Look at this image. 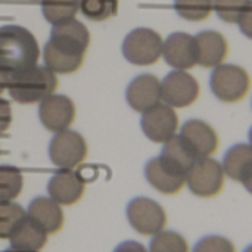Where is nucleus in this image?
<instances>
[{"label":"nucleus","mask_w":252,"mask_h":252,"mask_svg":"<svg viewBox=\"0 0 252 252\" xmlns=\"http://www.w3.org/2000/svg\"><path fill=\"white\" fill-rule=\"evenodd\" d=\"M38 118L49 131L66 130L75 118L74 102L65 94H50L40 102Z\"/></svg>","instance_id":"nucleus-13"},{"label":"nucleus","mask_w":252,"mask_h":252,"mask_svg":"<svg viewBox=\"0 0 252 252\" xmlns=\"http://www.w3.org/2000/svg\"><path fill=\"white\" fill-rule=\"evenodd\" d=\"M242 185H244V188H245V189H247V190H248V192L252 195V170H251V173L247 176V179L242 182Z\"/></svg>","instance_id":"nucleus-33"},{"label":"nucleus","mask_w":252,"mask_h":252,"mask_svg":"<svg viewBox=\"0 0 252 252\" xmlns=\"http://www.w3.org/2000/svg\"><path fill=\"white\" fill-rule=\"evenodd\" d=\"M174 9L183 19L195 22L207 19L214 10L213 0H174Z\"/></svg>","instance_id":"nucleus-24"},{"label":"nucleus","mask_w":252,"mask_h":252,"mask_svg":"<svg viewBox=\"0 0 252 252\" xmlns=\"http://www.w3.org/2000/svg\"><path fill=\"white\" fill-rule=\"evenodd\" d=\"M179 137L196 159L213 157L220 143L216 130L202 120L186 121L180 128Z\"/></svg>","instance_id":"nucleus-12"},{"label":"nucleus","mask_w":252,"mask_h":252,"mask_svg":"<svg viewBox=\"0 0 252 252\" xmlns=\"http://www.w3.org/2000/svg\"><path fill=\"white\" fill-rule=\"evenodd\" d=\"M162 37L151 28H134L123 41L124 58L134 65H152L162 56Z\"/></svg>","instance_id":"nucleus-6"},{"label":"nucleus","mask_w":252,"mask_h":252,"mask_svg":"<svg viewBox=\"0 0 252 252\" xmlns=\"http://www.w3.org/2000/svg\"><path fill=\"white\" fill-rule=\"evenodd\" d=\"M114 252H149L142 244L136 242V241H126L123 244H120Z\"/></svg>","instance_id":"nucleus-31"},{"label":"nucleus","mask_w":252,"mask_h":252,"mask_svg":"<svg viewBox=\"0 0 252 252\" xmlns=\"http://www.w3.org/2000/svg\"><path fill=\"white\" fill-rule=\"evenodd\" d=\"M126 99L136 112H146L162 100L161 81L154 74H140L130 81L126 90Z\"/></svg>","instance_id":"nucleus-14"},{"label":"nucleus","mask_w":252,"mask_h":252,"mask_svg":"<svg viewBox=\"0 0 252 252\" xmlns=\"http://www.w3.org/2000/svg\"><path fill=\"white\" fill-rule=\"evenodd\" d=\"M162 100L173 108H188L199 96V83L188 71L174 69L161 81Z\"/></svg>","instance_id":"nucleus-10"},{"label":"nucleus","mask_w":252,"mask_h":252,"mask_svg":"<svg viewBox=\"0 0 252 252\" xmlns=\"http://www.w3.org/2000/svg\"><path fill=\"white\" fill-rule=\"evenodd\" d=\"M224 170L221 162L208 157L196 159L186 174V186L199 198H214L224 186Z\"/></svg>","instance_id":"nucleus-5"},{"label":"nucleus","mask_w":252,"mask_h":252,"mask_svg":"<svg viewBox=\"0 0 252 252\" xmlns=\"http://www.w3.org/2000/svg\"><path fill=\"white\" fill-rule=\"evenodd\" d=\"M145 136L154 143H165L177 134L179 117L173 106L158 103L142 114L140 120Z\"/></svg>","instance_id":"nucleus-9"},{"label":"nucleus","mask_w":252,"mask_h":252,"mask_svg":"<svg viewBox=\"0 0 252 252\" xmlns=\"http://www.w3.org/2000/svg\"><path fill=\"white\" fill-rule=\"evenodd\" d=\"M47 193L59 205H72L78 202L84 193V180L77 171L61 168L50 177Z\"/></svg>","instance_id":"nucleus-16"},{"label":"nucleus","mask_w":252,"mask_h":252,"mask_svg":"<svg viewBox=\"0 0 252 252\" xmlns=\"http://www.w3.org/2000/svg\"><path fill=\"white\" fill-rule=\"evenodd\" d=\"M12 123V109L10 103L0 97V134H3Z\"/></svg>","instance_id":"nucleus-29"},{"label":"nucleus","mask_w":252,"mask_h":252,"mask_svg":"<svg viewBox=\"0 0 252 252\" xmlns=\"http://www.w3.org/2000/svg\"><path fill=\"white\" fill-rule=\"evenodd\" d=\"M27 217H30L47 235L59 232L63 224L62 208L50 196L34 198L27 208Z\"/></svg>","instance_id":"nucleus-18"},{"label":"nucleus","mask_w":252,"mask_h":252,"mask_svg":"<svg viewBox=\"0 0 252 252\" xmlns=\"http://www.w3.org/2000/svg\"><path fill=\"white\" fill-rule=\"evenodd\" d=\"M89 43L90 34L83 22L72 18L55 24L43 50L44 65L55 74L75 72L84 61Z\"/></svg>","instance_id":"nucleus-1"},{"label":"nucleus","mask_w":252,"mask_h":252,"mask_svg":"<svg viewBox=\"0 0 252 252\" xmlns=\"http://www.w3.org/2000/svg\"><path fill=\"white\" fill-rule=\"evenodd\" d=\"M3 252H38V251H27V250H19V248H7L6 251H3Z\"/></svg>","instance_id":"nucleus-34"},{"label":"nucleus","mask_w":252,"mask_h":252,"mask_svg":"<svg viewBox=\"0 0 252 252\" xmlns=\"http://www.w3.org/2000/svg\"><path fill=\"white\" fill-rule=\"evenodd\" d=\"M80 10L92 21H106L117 15L118 0H80Z\"/></svg>","instance_id":"nucleus-25"},{"label":"nucleus","mask_w":252,"mask_h":252,"mask_svg":"<svg viewBox=\"0 0 252 252\" xmlns=\"http://www.w3.org/2000/svg\"><path fill=\"white\" fill-rule=\"evenodd\" d=\"M49 157L59 170H72L87 157L86 140L80 133L69 128L58 131L49 143Z\"/></svg>","instance_id":"nucleus-8"},{"label":"nucleus","mask_w":252,"mask_h":252,"mask_svg":"<svg viewBox=\"0 0 252 252\" xmlns=\"http://www.w3.org/2000/svg\"><path fill=\"white\" fill-rule=\"evenodd\" d=\"M27 211L16 202H0V239H9L12 230L25 217Z\"/></svg>","instance_id":"nucleus-26"},{"label":"nucleus","mask_w":252,"mask_h":252,"mask_svg":"<svg viewBox=\"0 0 252 252\" xmlns=\"http://www.w3.org/2000/svg\"><path fill=\"white\" fill-rule=\"evenodd\" d=\"M210 87L217 99L235 103L248 94L251 89V77L248 71L239 65L221 63L211 72Z\"/></svg>","instance_id":"nucleus-4"},{"label":"nucleus","mask_w":252,"mask_h":252,"mask_svg":"<svg viewBox=\"0 0 252 252\" xmlns=\"http://www.w3.org/2000/svg\"><path fill=\"white\" fill-rule=\"evenodd\" d=\"M162 58L174 69L186 71L198 65L195 37L188 32H173L162 44Z\"/></svg>","instance_id":"nucleus-15"},{"label":"nucleus","mask_w":252,"mask_h":252,"mask_svg":"<svg viewBox=\"0 0 252 252\" xmlns=\"http://www.w3.org/2000/svg\"><path fill=\"white\" fill-rule=\"evenodd\" d=\"M192 252H236V248L230 239L219 235H210L199 239Z\"/></svg>","instance_id":"nucleus-28"},{"label":"nucleus","mask_w":252,"mask_h":252,"mask_svg":"<svg viewBox=\"0 0 252 252\" xmlns=\"http://www.w3.org/2000/svg\"><path fill=\"white\" fill-rule=\"evenodd\" d=\"M244 252H252V245H250V247H247V248L244 250Z\"/></svg>","instance_id":"nucleus-35"},{"label":"nucleus","mask_w":252,"mask_h":252,"mask_svg":"<svg viewBox=\"0 0 252 252\" xmlns=\"http://www.w3.org/2000/svg\"><path fill=\"white\" fill-rule=\"evenodd\" d=\"M127 220L130 226L143 236H154L165 229V210L154 199L137 196L127 205Z\"/></svg>","instance_id":"nucleus-7"},{"label":"nucleus","mask_w":252,"mask_h":252,"mask_svg":"<svg viewBox=\"0 0 252 252\" xmlns=\"http://www.w3.org/2000/svg\"><path fill=\"white\" fill-rule=\"evenodd\" d=\"M250 145L252 146V127H251V130H250Z\"/></svg>","instance_id":"nucleus-36"},{"label":"nucleus","mask_w":252,"mask_h":252,"mask_svg":"<svg viewBox=\"0 0 252 252\" xmlns=\"http://www.w3.org/2000/svg\"><path fill=\"white\" fill-rule=\"evenodd\" d=\"M239 28L242 31V34H245L248 38H252V0L248 3L247 9L244 10L242 16L238 21Z\"/></svg>","instance_id":"nucleus-30"},{"label":"nucleus","mask_w":252,"mask_h":252,"mask_svg":"<svg viewBox=\"0 0 252 252\" xmlns=\"http://www.w3.org/2000/svg\"><path fill=\"white\" fill-rule=\"evenodd\" d=\"M196 62L204 68H216L221 65L229 53L226 37L214 30H205L195 35Z\"/></svg>","instance_id":"nucleus-17"},{"label":"nucleus","mask_w":252,"mask_h":252,"mask_svg":"<svg viewBox=\"0 0 252 252\" xmlns=\"http://www.w3.org/2000/svg\"><path fill=\"white\" fill-rule=\"evenodd\" d=\"M58 87V78L46 65H32L24 71L12 74L9 83V94L18 103L30 105L41 102L53 94Z\"/></svg>","instance_id":"nucleus-3"},{"label":"nucleus","mask_w":252,"mask_h":252,"mask_svg":"<svg viewBox=\"0 0 252 252\" xmlns=\"http://www.w3.org/2000/svg\"><path fill=\"white\" fill-rule=\"evenodd\" d=\"M24 188V177L13 165H0V202L13 201Z\"/></svg>","instance_id":"nucleus-22"},{"label":"nucleus","mask_w":252,"mask_h":252,"mask_svg":"<svg viewBox=\"0 0 252 252\" xmlns=\"http://www.w3.org/2000/svg\"><path fill=\"white\" fill-rule=\"evenodd\" d=\"M250 1L251 0H213V7L221 21L238 24Z\"/></svg>","instance_id":"nucleus-27"},{"label":"nucleus","mask_w":252,"mask_h":252,"mask_svg":"<svg viewBox=\"0 0 252 252\" xmlns=\"http://www.w3.org/2000/svg\"><path fill=\"white\" fill-rule=\"evenodd\" d=\"M149 252H189L186 239L174 230H161L152 236Z\"/></svg>","instance_id":"nucleus-23"},{"label":"nucleus","mask_w":252,"mask_h":252,"mask_svg":"<svg viewBox=\"0 0 252 252\" xmlns=\"http://www.w3.org/2000/svg\"><path fill=\"white\" fill-rule=\"evenodd\" d=\"M226 177L242 183L252 170V146L245 143H238L232 146L221 162Z\"/></svg>","instance_id":"nucleus-20"},{"label":"nucleus","mask_w":252,"mask_h":252,"mask_svg":"<svg viewBox=\"0 0 252 252\" xmlns=\"http://www.w3.org/2000/svg\"><path fill=\"white\" fill-rule=\"evenodd\" d=\"M80 9V0H41V12L52 25L72 19Z\"/></svg>","instance_id":"nucleus-21"},{"label":"nucleus","mask_w":252,"mask_h":252,"mask_svg":"<svg viewBox=\"0 0 252 252\" xmlns=\"http://www.w3.org/2000/svg\"><path fill=\"white\" fill-rule=\"evenodd\" d=\"M47 233L37 226L30 217H25L16 224L9 236L12 248L27 250V251H40L47 242Z\"/></svg>","instance_id":"nucleus-19"},{"label":"nucleus","mask_w":252,"mask_h":252,"mask_svg":"<svg viewBox=\"0 0 252 252\" xmlns=\"http://www.w3.org/2000/svg\"><path fill=\"white\" fill-rule=\"evenodd\" d=\"M148 183L164 195H176L186 185V171L164 157H155L145 165Z\"/></svg>","instance_id":"nucleus-11"},{"label":"nucleus","mask_w":252,"mask_h":252,"mask_svg":"<svg viewBox=\"0 0 252 252\" xmlns=\"http://www.w3.org/2000/svg\"><path fill=\"white\" fill-rule=\"evenodd\" d=\"M40 49L35 37L21 25L0 27V68L16 74L37 63Z\"/></svg>","instance_id":"nucleus-2"},{"label":"nucleus","mask_w":252,"mask_h":252,"mask_svg":"<svg viewBox=\"0 0 252 252\" xmlns=\"http://www.w3.org/2000/svg\"><path fill=\"white\" fill-rule=\"evenodd\" d=\"M10 77L12 74L4 71L3 68H0V94L9 87V83H10Z\"/></svg>","instance_id":"nucleus-32"}]
</instances>
